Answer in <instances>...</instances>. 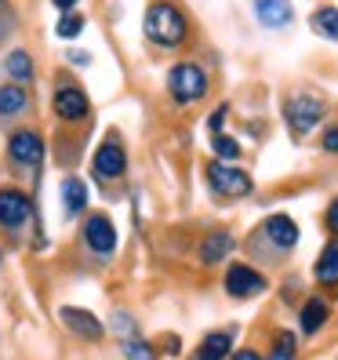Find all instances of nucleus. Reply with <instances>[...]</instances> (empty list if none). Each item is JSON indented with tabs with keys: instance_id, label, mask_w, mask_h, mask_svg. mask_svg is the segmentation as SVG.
<instances>
[{
	"instance_id": "f257e3e1",
	"label": "nucleus",
	"mask_w": 338,
	"mask_h": 360,
	"mask_svg": "<svg viewBox=\"0 0 338 360\" xmlns=\"http://www.w3.org/2000/svg\"><path fill=\"white\" fill-rule=\"evenodd\" d=\"M145 37L160 48H175L186 40V15L167 4V0H157V4L145 11Z\"/></svg>"
},
{
	"instance_id": "a878e982",
	"label": "nucleus",
	"mask_w": 338,
	"mask_h": 360,
	"mask_svg": "<svg viewBox=\"0 0 338 360\" xmlns=\"http://www.w3.org/2000/svg\"><path fill=\"white\" fill-rule=\"evenodd\" d=\"M327 226H331V229L338 233V200H334V204L327 207Z\"/></svg>"
},
{
	"instance_id": "412c9836",
	"label": "nucleus",
	"mask_w": 338,
	"mask_h": 360,
	"mask_svg": "<svg viewBox=\"0 0 338 360\" xmlns=\"http://www.w3.org/2000/svg\"><path fill=\"white\" fill-rule=\"evenodd\" d=\"M8 73H11L18 84H26V80L33 77V62H30V55H26V51H11V55H8Z\"/></svg>"
},
{
	"instance_id": "423d86ee",
	"label": "nucleus",
	"mask_w": 338,
	"mask_h": 360,
	"mask_svg": "<svg viewBox=\"0 0 338 360\" xmlns=\"http://www.w3.org/2000/svg\"><path fill=\"white\" fill-rule=\"evenodd\" d=\"M84 237H88L91 251H98V255L117 251V229H113V222L105 215H88V222H84Z\"/></svg>"
},
{
	"instance_id": "cd10ccee",
	"label": "nucleus",
	"mask_w": 338,
	"mask_h": 360,
	"mask_svg": "<svg viewBox=\"0 0 338 360\" xmlns=\"http://www.w3.org/2000/svg\"><path fill=\"white\" fill-rule=\"evenodd\" d=\"M269 360H291V353H287V349H273Z\"/></svg>"
},
{
	"instance_id": "a211bd4d",
	"label": "nucleus",
	"mask_w": 338,
	"mask_h": 360,
	"mask_svg": "<svg viewBox=\"0 0 338 360\" xmlns=\"http://www.w3.org/2000/svg\"><path fill=\"white\" fill-rule=\"evenodd\" d=\"M62 193H66V211H70V215H77V211L88 204V186H84L80 179H66Z\"/></svg>"
},
{
	"instance_id": "39448f33",
	"label": "nucleus",
	"mask_w": 338,
	"mask_h": 360,
	"mask_svg": "<svg viewBox=\"0 0 338 360\" xmlns=\"http://www.w3.org/2000/svg\"><path fill=\"white\" fill-rule=\"evenodd\" d=\"M226 291L233 295V299H251V295L266 291V281H262V273H255L251 266H233L226 273Z\"/></svg>"
},
{
	"instance_id": "7ed1b4c3",
	"label": "nucleus",
	"mask_w": 338,
	"mask_h": 360,
	"mask_svg": "<svg viewBox=\"0 0 338 360\" xmlns=\"http://www.w3.org/2000/svg\"><path fill=\"white\" fill-rule=\"evenodd\" d=\"M167 88H171V95L178 102H193L207 91V77H204L200 66H193V62H182V66H175L167 73Z\"/></svg>"
},
{
	"instance_id": "f3484780",
	"label": "nucleus",
	"mask_w": 338,
	"mask_h": 360,
	"mask_svg": "<svg viewBox=\"0 0 338 360\" xmlns=\"http://www.w3.org/2000/svg\"><path fill=\"white\" fill-rule=\"evenodd\" d=\"M313 30L320 33V37L338 40V8H320V11H313Z\"/></svg>"
},
{
	"instance_id": "bb28decb",
	"label": "nucleus",
	"mask_w": 338,
	"mask_h": 360,
	"mask_svg": "<svg viewBox=\"0 0 338 360\" xmlns=\"http://www.w3.org/2000/svg\"><path fill=\"white\" fill-rule=\"evenodd\" d=\"M233 360H262L255 349H240V353H233Z\"/></svg>"
},
{
	"instance_id": "2eb2a0df",
	"label": "nucleus",
	"mask_w": 338,
	"mask_h": 360,
	"mask_svg": "<svg viewBox=\"0 0 338 360\" xmlns=\"http://www.w3.org/2000/svg\"><path fill=\"white\" fill-rule=\"evenodd\" d=\"M26 91H22V84H11V88H0V117H15V113H22L26 110Z\"/></svg>"
},
{
	"instance_id": "b1692460",
	"label": "nucleus",
	"mask_w": 338,
	"mask_h": 360,
	"mask_svg": "<svg viewBox=\"0 0 338 360\" xmlns=\"http://www.w3.org/2000/svg\"><path fill=\"white\" fill-rule=\"evenodd\" d=\"M211 146H215V153L226 157V160H237L240 157V146L229 139V135H215V139H211Z\"/></svg>"
},
{
	"instance_id": "9b49d317",
	"label": "nucleus",
	"mask_w": 338,
	"mask_h": 360,
	"mask_svg": "<svg viewBox=\"0 0 338 360\" xmlns=\"http://www.w3.org/2000/svg\"><path fill=\"white\" fill-rule=\"evenodd\" d=\"M255 15L262 26L280 30L291 22V0H255Z\"/></svg>"
},
{
	"instance_id": "f03ea898",
	"label": "nucleus",
	"mask_w": 338,
	"mask_h": 360,
	"mask_svg": "<svg viewBox=\"0 0 338 360\" xmlns=\"http://www.w3.org/2000/svg\"><path fill=\"white\" fill-rule=\"evenodd\" d=\"M207 182L219 197H247L251 193V175L233 164H222V160H215L207 167Z\"/></svg>"
},
{
	"instance_id": "393cba45",
	"label": "nucleus",
	"mask_w": 338,
	"mask_h": 360,
	"mask_svg": "<svg viewBox=\"0 0 338 360\" xmlns=\"http://www.w3.org/2000/svg\"><path fill=\"white\" fill-rule=\"evenodd\" d=\"M324 150H331V153H338V128H331V131L324 135Z\"/></svg>"
},
{
	"instance_id": "4468645a",
	"label": "nucleus",
	"mask_w": 338,
	"mask_h": 360,
	"mask_svg": "<svg viewBox=\"0 0 338 360\" xmlns=\"http://www.w3.org/2000/svg\"><path fill=\"white\" fill-rule=\"evenodd\" d=\"M229 251H233V237H229V233H211V237L200 244L204 262H222Z\"/></svg>"
},
{
	"instance_id": "ddd939ff",
	"label": "nucleus",
	"mask_w": 338,
	"mask_h": 360,
	"mask_svg": "<svg viewBox=\"0 0 338 360\" xmlns=\"http://www.w3.org/2000/svg\"><path fill=\"white\" fill-rule=\"evenodd\" d=\"M266 233H269V240L277 248H294V244H299V226H294L287 215H273L266 222Z\"/></svg>"
},
{
	"instance_id": "6e6552de",
	"label": "nucleus",
	"mask_w": 338,
	"mask_h": 360,
	"mask_svg": "<svg viewBox=\"0 0 338 360\" xmlns=\"http://www.w3.org/2000/svg\"><path fill=\"white\" fill-rule=\"evenodd\" d=\"M30 219V200L18 189H0V222L4 226H22Z\"/></svg>"
},
{
	"instance_id": "4be33fe9",
	"label": "nucleus",
	"mask_w": 338,
	"mask_h": 360,
	"mask_svg": "<svg viewBox=\"0 0 338 360\" xmlns=\"http://www.w3.org/2000/svg\"><path fill=\"white\" fill-rule=\"evenodd\" d=\"M124 353H128V360H157L153 346H145L138 335H128V338H124Z\"/></svg>"
},
{
	"instance_id": "f8f14e48",
	"label": "nucleus",
	"mask_w": 338,
	"mask_h": 360,
	"mask_svg": "<svg viewBox=\"0 0 338 360\" xmlns=\"http://www.w3.org/2000/svg\"><path fill=\"white\" fill-rule=\"evenodd\" d=\"M62 321H66L80 338H91V342H98V338H102V324L95 321V316L91 313H84V309H73V306H66V309H62Z\"/></svg>"
},
{
	"instance_id": "9d476101",
	"label": "nucleus",
	"mask_w": 338,
	"mask_h": 360,
	"mask_svg": "<svg viewBox=\"0 0 338 360\" xmlns=\"http://www.w3.org/2000/svg\"><path fill=\"white\" fill-rule=\"evenodd\" d=\"M95 172L102 179H117L124 175V150L117 142H102L98 150H95Z\"/></svg>"
},
{
	"instance_id": "20e7f679",
	"label": "nucleus",
	"mask_w": 338,
	"mask_h": 360,
	"mask_svg": "<svg viewBox=\"0 0 338 360\" xmlns=\"http://www.w3.org/2000/svg\"><path fill=\"white\" fill-rule=\"evenodd\" d=\"M320 117H324V102L316 95H294L287 102V124H291V131H299V135H306Z\"/></svg>"
},
{
	"instance_id": "1a4fd4ad",
	"label": "nucleus",
	"mask_w": 338,
	"mask_h": 360,
	"mask_svg": "<svg viewBox=\"0 0 338 360\" xmlns=\"http://www.w3.org/2000/svg\"><path fill=\"white\" fill-rule=\"evenodd\" d=\"M55 113H58L62 120L88 117V95H84L80 88H58V91H55Z\"/></svg>"
},
{
	"instance_id": "aec40b11",
	"label": "nucleus",
	"mask_w": 338,
	"mask_h": 360,
	"mask_svg": "<svg viewBox=\"0 0 338 360\" xmlns=\"http://www.w3.org/2000/svg\"><path fill=\"white\" fill-rule=\"evenodd\" d=\"M316 277H320V281H338V240H331L324 248L320 262H316Z\"/></svg>"
},
{
	"instance_id": "c85d7f7f",
	"label": "nucleus",
	"mask_w": 338,
	"mask_h": 360,
	"mask_svg": "<svg viewBox=\"0 0 338 360\" xmlns=\"http://www.w3.org/2000/svg\"><path fill=\"white\" fill-rule=\"evenodd\" d=\"M55 4H58V8H73V4H77V0H55Z\"/></svg>"
},
{
	"instance_id": "0eeeda50",
	"label": "nucleus",
	"mask_w": 338,
	"mask_h": 360,
	"mask_svg": "<svg viewBox=\"0 0 338 360\" xmlns=\"http://www.w3.org/2000/svg\"><path fill=\"white\" fill-rule=\"evenodd\" d=\"M8 150H11V160L15 164L33 167V164H40V157H44V142H40L37 131H15Z\"/></svg>"
},
{
	"instance_id": "6ab92c4d",
	"label": "nucleus",
	"mask_w": 338,
	"mask_h": 360,
	"mask_svg": "<svg viewBox=\"0 0 338 360\" xmlns=\"http://www.w3.org/2000/svg\"><path fill=\"white\" fill-rule=\"evenodd\" d=\"M324 321H327V306H324L320 299H309V302H306V309H302V331H306V335H313Z\"/></svg>"
},
{
	"instance_id": "dca6fc26",
	"label": "nucleus",
	"mask_w": 338,
	"mask_h": 360,
	"mask_svg": "<svg viewBox=\"0 0 338 360\" xmlns=\"http://www.w3.org/2000/svg\"><path fill=\"white\" fill-rule=\"evenodd\" d=\"M229 346H233V338H229L226 331H215V335L204 338V346H200L197 360H222V356L229 353Z\"/></svg>"
},
{
	"instance_id": "5701e85b",
	"label": "nucleus",
	"mask_w": 338,
	"mask_h": 360,
	"mask_svg": "<svg viewBox=\"0 0 338 360\" xmlns=\"http://www.w3.org/2000/svg\"><path fill=\"white\" fill-rule=\"evenodd\" d=\"M80 30H84V18H80V15H62L58 26H55V33H58L62 40H73Z\"/></svg>"
}]
</instances>
